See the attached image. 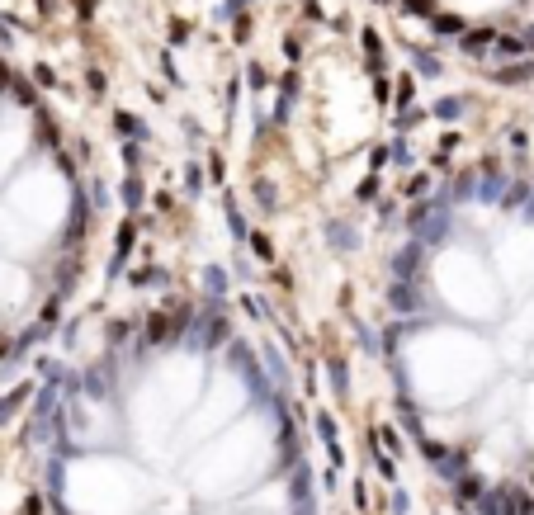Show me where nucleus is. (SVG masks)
Instances as JSON below:
<instances>
[{"mask_svg": "<svg viewBox=\"0 0 534 515\" xmlns=\"http://www.w3.org/2000/svg\"><path fill=\"white\" fill-rule=\"evenodd\" d=\"M435 33H444V38H459V33H463V19H454V15H435Z\"/></svg>", "mask_w": 534, "mask_h": 515, "instance_id": "7ed1b4c3", "label": "nucleus"}, {"mask_svg": "<svg viewBox=\"0 0 534 515\" xmlns=\"http://www.w3.org/2000/svg\"><path fill=\"white\" fill-rule=\"evenodd\" d=\"M407 10H411V15H435V10H430V0H407Z\"/></svg>", "mask_w": 534, "mask_h": 515, "instance_id": "20e7f679", "label": "nucleus"}, {"mask_svg": "<svg viewBox=\"0 0 534 515\" xmlns=\"http://www.w3.org/2000/svg\"><path fill=\"white\" fill-rule=\"evenodd\" d=\"M497 80H506V85H516V80H530L534 76V62H511L506 71H492Z\"/></svg>", "mask_w": 534, "mask_h": 515, "instance_id": "f03ea898", "label": "nucleus"}, {"mask_svg": "<svg viewBox=\"0 0 534 515\" xmlns=\"http://www.w3.org/2000/svg\"><path fill=\"white\" fill-rule=\"evenodd\" d=\"M492 43H497V33H492V29H473V33H463V52H473V57H478V52H487Z\"/></svg>", "mask_w": 534, "mask_h": 515, "instance_id": "f257e3e1", "label": "nucleus"}]
</instances>
